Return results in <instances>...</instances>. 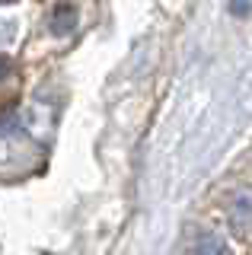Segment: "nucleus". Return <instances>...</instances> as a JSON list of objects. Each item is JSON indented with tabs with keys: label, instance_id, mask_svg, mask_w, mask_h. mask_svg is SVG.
<instances>
[{
	"label": "nucleus",
	"instance_id": "f03ea898",
	"mask_svg": "<svg viewBox=\"0 0 252 255\" xmlns=\"http://www.w3.org/2000/svg\"><path fill=\"white\" fill-rule=\"evenodd\" d=\"M19 128H22V118H19L16 109H3L0 112V137H13Z\"/></svg>",
	"mask_w": 252,
	"mask_h": 255
},
{
	"label": "nucleus",
	"instance_id": "20e7f679",
	"mask_svg": "<svg viewBox=\"0 0 252 255\" xmlns=\"http://www.w3.org/2000/svg\"><path fill=\"white\" fill-rule=\"evenodd\" d=\"M0 3H10V0H0Z\"/></svg>",
	"mask_w": 252,
	"mask_h": 255
},
{
	"label": "nucleus",
	"instance_id": "f257e3e1",
	"mask_svg": "<svg viewBox=\"0 0 252 255\" xmlns=\"http://www.w3.org/2000/svg\"><path fill=\"white\" fill-rule=\"evenodd\" d=\"M74 26H77L74 6H54V13H51V32H58V35H67Z\"/></svg>",
	"mask_w": 252,
	"mask_h": 255
},
{
	"label": "nucleus",
	"instance_id": "7ed1b4c3",
	"mask_svg": "<svg viewBox=\"0 0 252 255\" xmlns=\"http://www.w3.org/2000/svg\"><path fill=\"white\" fill-rule=\"evenodd\" d=\"M6 74H10V61H6L3 54H0V80H3Z\"/></svg>",
	"mask_w": 252,
	"mask_h": 255
}]
</instances>
